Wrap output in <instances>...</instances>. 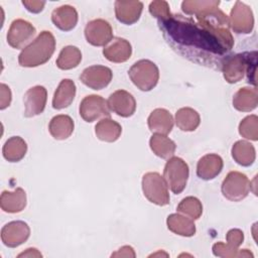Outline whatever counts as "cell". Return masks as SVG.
I'll use <instances>...</instances> for the list:
<instances>
[{
  "instance_id": "8992f818",
  "label": "cell",
  "mask_w": 258,
  "mask_h": 258,
  "mask_svg": "<svg viewBox=\"0 0 258 258\" xmlns=\"http://www.w3.org/2000/svg\"><path fill=\"white\" fill-rule=\"evenodd\" d=\"M188 173L189 170L186 162L180 157L171 156L165 163L163 178L170 190L178 195L185 188Z\"/></svg>"
},
{
  "instance_id": "4fadbf2b",
  "label": "cell",
  "mask_w": 258,
  "mask_h": 258,
  "mask_svg": "<svg viewBox=\"0 0 258 258\" xmlns=\"http://www.w3.org/2000/svg\"><path fill=\"white\" fill-rule=\"evenodd\" d=\"M112 78L113 73L108 67L98 64L85 69L80 76L81 82L93 90L106 88L112 81Z\"/></svg>"
},
{
  "instance_id": "52a82bcc",
  "label": "cell",
  "mask_w": 258,
  "mask_h": 258,
  "mask_svg": "<svg viewBox=\"0 0 258 258\" xmlns=\"http://www.w3.org/2000/svg\"><path fill=\"white\" fill-rule=\"evenodd\" d=\"M142 190L144 197L157 206L169 204L168 186L158 172H147L142 177Z\"/></svg>"
},
{
  "instance_id": "ffe728a7",
  "label": "cell",
  "mask_w": 258,
  "mask_h": 258,
  "mask_svg": "<svg viewBox=\"0 0 258 258\" xmlns=\"http://www.w3.org/2000/svg\"><path fill=\"white\" fill-rule=\"evenodd\" d=\"M147 123L152 133L167 135L173 127V118L167 110L157 108L150 113Z\"/></svg>"
},
{
  "instance_id": "60d3db41",
  "label": "cell",
  "mask_w": 258,
  "mask_h": 258,
  "mask_svg": "<svg viewBox=\"0 0 258 258\" xmlns=\"http://www.w3.org/2000/svg\"><path fill=\"white\" fill-rule=\"evenodd\" d=\"M41 253L35 248H28L25 252H22L18 255V257H41Z\"/></svg>"
},
{
  "instance_id": "d6986e66",
  "label": "cell",
  "mask_w": 258,
  "mask_h": 258,
  "mask_svg": "<svg viewBox=\"0 0 258 258\" xmlns=\"http://www.w3.org/2000/svg\"><path fill=\"white\" fill-rule=\"evenodd\" d=\"M103 54L108 60L120 63L130 58L132 54V47L128 40L121 37H115L109 45L105 46Z\"/></svg>"
},
{
  "instance_id": "f35d334b",
  "label": "cell",
  "mask_w": 258,
  "mask_h": 258,
  "mask_svg": "<svg viewBox=\"0 0 258 258\" xmlns=\"http://www.w3.org/2000/svg\"><path fill=\"white\" fill-rule=\"evenodd\" d=\"M22 4L24 5V7L31 13H39L43 10V7L45 5L44 1H37V0H23Z\"/></svg>"
},
{
  "instance_id": "2e32d148",
  "label": "cell",
  "mask_w": 258,
  "mask_h": 258,
  "mask_svg": "<svg viewBox=\"0 0 258 258\" xmlns=\"http://www.w3.org/2000/svg\"><path fill=\"white\" fill-rule=\"evenodd\" d=\"M107 102L110 110L116 113L118 116L127 118L135 113L136 101L134 97L127 91H115L110 95Z\"/></svg>"
},
{
  "instance_id": "5b68a950",
  "label": "cell",
  "mask_w": 258,
  "mask_h": 258,
  "mask_svg": "<svg viewBox=\"0 0 258 258\" xmlns=\"http://www.w3.org/2000/svg\"><path fill=\"white\" fill-rule=\"evenodd\" d=\"M132 83L141 91H151L158 83L159 71L157 66L149 59H140L128 72Z\"/></svg>"
},
{
  "instance_id": "ab89813d",
  "label": "cell",
  "mask_w": 258,
  "mask_h": 258,
  "mask_svg": "<svg viewBox=\"0 0 258 258\" xmlns=\"http://www.w3.org/2000/svg\"><path fill=\"white\" fill-rule=\"evenodd\" d=\"M136 256L134 249L131 246H123L116 252L112 253L111 257H132L134 258Z\"/></svg>"
},
{
  "instance_id": "9c48e42d",
  "label": "cell",
  "mask_w": 258,
  "mask_h": 258,
  "mask_svg": "<svg viewBox=\"0 0 258 258\" xmlns=\"http://www.w3.org/2000/svg\"><path fill=\"white\" fill-rule=\"evenodd\" d=\"M80 115L86 122L90 123L100 118H109L108 102L99 95L86 96L80 104Z\"/></svg>"
},
{
  "instance_id": "836d02e7",
  "label": "cell",
  "mask_w": 258,
  "mask_h": 258,
  "mask_svg": "<svg viewBox=\"0 0 258 258\" xmlns=\"http://www.w3.org/2000/svg\"><path fill=\"white\" fill-rule=\"evenodd\" d=\"M239 133L242 137L253 141L258 140V117L250 115L245 117L239 124Z\"/></svg>"
},
{
  "instance_id": "83f0119b",
  "label": "cell",
  "mask_w": 258,
  "mask_h": 258,
  "mask_svg": "<svg viewBox=\"0 0 258 258\" xmlns=\"http://www.w3.org/2000/svg\"><path fill=\"white\" fill-rule=\"evenodd\" d=\"M26 142L19 136L10 137L3 145V157L9 162H18L26 154Z\"/></svg>"
},
{
  "instance_id": "4dcf8cb0",
  "label": "cell",
  "mask_w": 258,
  "mask_h": 258,
  "mask_svg": "<svg viewBox=\"0 0 258 258\" xmlns=\"http://www.w3.org/2000/svg\"><path fill=\"white\" fill-rule=\"evenodd\" d=\"M201 122L199 113L189 107L180 108L175 113L176 126L182 131L196 130Z\"/></svg>"
},
{
  "instance_id": "7402d4cb",
  "label": "cell",
  "mask_w": 258,
  "mask_h": 258,
  "mask_svg": "<svg viewBox=\"0 0 258 258\" xmlns=\"http://www.w3.org/2000/svg\"><path fill=\"white\" fill-rule=\"evenodd\" d=\"M1 209L6 213H19L26 206V194L21 187H17L14 191L4 190L0 198Z\"/></svg>"
},
{
  "instance_id": "f1b7e54d",
  "label": "cell",
  "mask_w": 258,
  "mask_h": 258,
  "mask_svg": "<svg viewBox=\"0 0 258 258\" xmlns=\"http://www.w3.org/2000/svg\"><path fill=\"white\" fill-rule=\"evenodd\" d=\"M232 156L234 160L242 166H250L256 158L254 146L245 140H239L232 147Z\"/></svg>"
},
{
  "instance_id": "7c38bea8",
  "label": "cell",
  "mask_w": 258,
  "mask_h": 258,
  "mask_svg": "<svg viewBox=\"0 0 258 258\" xmlns=\"http://www.w3.org/2000/svg\"><path fill=\"white\" fill-rule=\"evenodd\" d=\"M35 27L30 22L16 19L12 21L8 29L7 42L13 48H22L35 35Z\"/></svg>"
},
{
  "instance_id": "1f68e13d",
  "label": "cell",
  "mask_w": 258,
  "mask_h": 258,
  "mask_svg": "<svg viewBox=\"0 0 258 258\" xmlns=\"http://www.w3.org/2000/svg\"><path fill=\"white\" fill-rule=\"evenodd\" d=\"M82 60V52L77 46L68 45L63 47L56 59V66L58 69L67 71L77 68Z\"/></svg>"
},
{
  "instance_id": "ac0fdd59",
  "label": "cell",
  "mask_w": 258,
  "mask_h": 258,
  "mask_svg": "<svg viewBox=\"0 0 258 258\" xmlns=\"http://www.w3.org/2000/svg\"><path fill=\"white\" fill-rule=\"evenodd\" d=\"M223 159L220 155L210 153L203 156L197 165V174L204 180H211L218 176L223 169Z\"/></svg>"
},
{
  "instance_id": "d590c367",
  "label": "cell",
  "mask_w": 258,
  "mask_h": 258,
  "mask_svg": "<svg viewBox=\"0 0 258 258\" xmlns=\"http://www.w3.org/2000/svg\"><path fill=\"white\" fill-rule=\"evenodd\" d=\"M149 12L153 17L157 18L158 21L164 20L171 15L168 3L162 0L152 1L149 4Z\"/></svg>"
},
{
  "instance_id": "e0dca14e",
  "label": "cell",
  "mask_w": 258,
  "mask_h": 258,
  "mask_svg": "<svg viewBox=\"0 0 258 258\" xmlns=\"http://www.w3.org/2000/svg\"><path fill=\"white\" fill-rule=\"evenodd\" d=\"M143 4L140 1H116V18L123 24L131 25L137 22L142 13Z\"/></svg>"
},
{
  "instance_id": "cb8c5ba5",
  "label": "cell",
  "mask_w": 258,
  "mask_h": 258,
  "mask_svg": "<svg viewBox=\"0 0 258 258\" xmlns=\"http://www.w3.org/2000/svg\"><path fill=\"white\" fill-rule=\"evenodd\" d=\"M258 95L257 89L254 88H241L233 97V106L240 112H250L257 107Z\"/></svg>"
},
{
  "instance_id": "ba28073f",
  "label": "cell",
  "mask_w": 258,
  "mask_h": 258,
  "mask_svg": "<svg viewBox=\"0 0 258 258\" xmlns=\"http://www.w3.org/2000/svg\"><path fill=\"white\" fill-rule=\"evenodd\" d=\"M223 196L232 202L244 200L250 189L251 182L249 178L240 171H230L222 182Z\"/></svg>"
},
{
  "instance_id": "5bb4252c",
  "label": "cell",
  "mask_w": 258,
  "mask_h": 258,
  "mask_svg": "<svg viewBox=\"0 0 258 258\" xmlns=\"http://www.w3.org/2000/svg\"><path fill=\"white\" fill-rule=\"evenodd\" d=\"M30 235L29 226L23 221H12L1 230V240L9 248H15L23 244Z\"/></svg>"
},
{
  "instance_id": "8fae6325",
  "label": "cell",
  "mask_w": 258,
  "mask_h": 258,
  "mask_svg": "<svg viewBox=\"0 0 258 258\" xmlns=\"http://www.w3.org/2000/svg\"><path fill=\"white\" fill-rule=\"evenodd\" d=\"M85 37L94 46H105L113 39V30L108 21L94 19L87 23Z\"/></svg>"
},
{
  "instance_id": "d6a6232c",
  "label": "cell",
  "mask_w": 258,
  "mask_h": 258,
  "mask_svg": "<svg viewBox=\"0 0 258 258\" xmlns=\"http://www.w3.org/2000/svg\"><path fill=\"white\" fill-rule=\"evenodd\" d=\"M177 212L189 217L192 220H197L202 216L203 205L199 199L195 197H186L178 204L176 208Z\"/></svg>"
},
{
  "instance_id": "e575fe53",
  "label": "cell",
  "mask_w": 258,
  "mask_h": 258,
  "mask_svg": "<svg viewBox=\"0 0 258 258\" xmlns=\"http://www.w3.org/2000/svg\"><path fill=\"white\" fill-rule=\"evenodd\" d=\"M213 253L218 257H253V254L248 249L239 250L222 242H217L213 245Z\"/></svg>"
},
{
  "instance_id": "603a6c76",
  "label": "cell",
  "mask_w": 258,
  "mask_h": 258,
  "mask_svg": "<svg viewBox=\"0 0 258 258\" xmlns=\"http://www.w3.org/2000/svg\"><path fill=\"white\" fill-rule=\"evenodd\" d=\"M76 96V85L70 79H63L60 81L57 89L54 92L52 98V107L56 110H60L69 107Z\"/></svg>"
},
{
  "instance_id": "3957f363",
  "label": "cell",
  "mask_w": 258,
  "mask_h": 258,
  "mask_svg": "<svg viewBox=\"0 0 258 258\" xmlns=\"http://www.w3.org/2000/svg\"><path fill=\"white\" fill-rule=\"evenodd\" d=\"M257 52H243L232 55H226L221 63V71L224 79L230 83L240 82L245 75L249 84L256 87V64Z\"/></svg>"
},
{
  "instance_id": "6da1fadb",
  "label": "cell",
  "mask_w": 258,
  "mask_h": 258,
  "mask_svg": "<svg viewBox=\"0 0 258 258\" xmlns=\"http://www.w3.org/2000/svg\"><path fill=\"white\" fill-rule=\"evenodd\" d=\"M158 26L166 42L183 57L201 66L221 69L222 60L229 51L192 18L171 14L158 21Z\"/></svg>"
},
{
  "instance_id": "f546056e",
  "label": "cell",
  "mask_w": 258,
  "mask_h": 258,
  "mask_svg": "<svg viewBox=\"0 0 258 258\" xmlns=\"http://www.w3.org/2000/svg\"><path fill=\"white\" fill-rule=\"evenodd\" d=\"M151 150L155 155L161 158H170L176 149L175 143L169 139L166 135L153 134L149 140Z\"/></svg>"
},
{
  "instance_id": "7a4b0ae2",
  "label": "cell",
  "mask_w": 258,
  "mask_h": 258,
  "mask_svg": "<svg viewBox=\"0 0 258 258\" xmlns=\"http://www.w3.org/2000/svg\"><path fill=\"white\" fill-rule=\"evenodd\" d=\"M219 5L220 1L217 0H186L181 3V9L187 15H195L197 22L215 35L230 51L234 45V39L230 32L229 18L219 9Z\"/></svg>"
},
{
  "instance_id": "4316f807",
  "label": "cell",
  "mask_w": 258,
  "mask_h": 258,
  "mask_svg": "<svg viewBox=\"0 0 258 258\" xmlns=\"http://www.w3.org/2000/svg\"><path fill=\"white\" fill-rule=\"evenodd\" d=\"M95 133L102 141L114 142L120 137L122 127L118 122L110 118H103L95 126Z\"/></svg>"
},
{
  "instance_id": "277c9868",
  "label": "cell",
  "mask_w": 258,
  "mask_h": 258,
  "mask_svg": "<svg viewBox=\"0 0 258 258\" xmlns=\"http://www.w3.org/2000/svg\"><path fill=\"white\" fill-rule=\"evenodd\" d=\"M55 49V38L49 31H41L25 46L18 56V62L24 68H35L48 61Z\"/></svg>"
},
{
  "instance_id": "44dd1931",
  "label": "cell",
  "mask_w": 258,
  "mask_h": 258,
  "mask_svg": "<svg viewBox=\"0 0 258 258\" xmlns=\"http://www.w3.org/2000/svg\"><path fill=\"white\" fill-rule=\"evenodd\" d=\"M52 23L62 31L74 29L78 23V12L71 5H62L55 8L51 13Z\"/></svg>"
},
{
  "instance_id": "30bf717a",
  "label": "cell",
  "mask_w": 258,
  "mask_h": 258,
  "mask_svg": "<svg viewBox=\"0 0 258 258\" xmlns=\"http://www.w3.org/2000/svg\"><path fill=\"white\" fill-rule=\"evenodd\" d=\"M229 25L236 33H250L254 27L251 8L241 1H236L230 13Z\"/></svg>"
},
{
  "instance_id": "484cf974",
  "label": "cell",
  "mask_w": 258,
  "mask_h": 258,
  "mask_svg": "<svg viewBox=\"0 0 258 258\" xmlns=\"http://www.w3.org/2000/svg\"><path fill=\"white\" fill-rule=\"evenodd\" d=\"M169 231L183 237H191L196 233V225L194 220L179 214H171L166 220Z\"/></svg>"
},
{
  "instance_id": "9a60e30c",
  "label": "cell",
  "mask_w": 258,
  "mask_h": 258,
  "mask_svg": "<svg viewBox=\"0 0 258 258\" xmlns=\"http://www.w3.org/2000/svg\"><path fill=\"white\" fill-rule=\"evenodd\" d=\"M47 99L46 89L42 86H35L28 89L24 95V116L27 118L41 114L45 108Z\"/></svg>"
},
{
  "instance_id": "74e56055",
  "label": "cell",
  "mask_w": 258,
  "mask_h": 258,
  "mask_svg": "<svg viewBox=\"0 0 258 258\" xmlns=\"http://www.w3.org/2000/svg\"><path fill=\"white\" fill-rule=\"evenodd\" d=\"M11 103V91L10 88L5 85H0V109L4 110L6 109Z\"/></svg>"
},
{
  "instance_id": "8d00e7d4",
  "label": "cell",
  "mask_w": 258,
  "mask_h": 258,
  "mask_svg": "<svg viewBox=\"0 0 258 258\" xmlns=\"http://www.w3.org/2000/svg\"><path fill=\"white\" fill-rule=\"evenodd\" d=\"M227 244L233 248L238 249L239 246L243 243L244 240V234L239 229H231L226 236Z\"/></svg>"
},
{
  "instance_id": "d4e9b609",
  "label": "cell",
  "mask_w": 258,
  "mask_h": 258,
  "mask_svg": "<svg viewBox=\"0 0 258 258\" xmlns=\"http://www.w3.org/2000/svg\"><path fill=\"white\" fill-rule=\"evenodd\" d=\"M74 121L68 115H56L54 116L48 125L50 135L56 140H64L69 138L74 131Z\"/></svg>"
}]
</instances>
